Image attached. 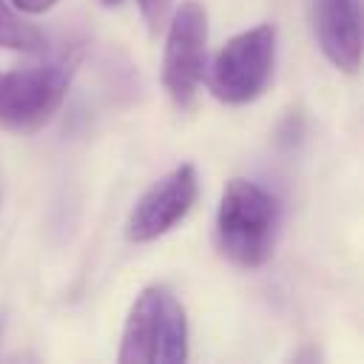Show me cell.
<instances>
[{
    "label": "cell",
    "instance_id": "cell-11",
    "mask_svg": "<svg viewBox=\"0 0 364 364\" xmlns=\"http://www.w3.org/2000/svg\"><path fill=\"white\" fill-rule=\"evenodd\" d=\"M100 3H102V6H119L122 0H100Z\"/></svg>",
    "mask_w": 364,
    "mask_h": 364
},
{
    "label": "cell",
    "instance_id": "cell-10",
    "mask_svg": "<svg viewBox=\"0 0 364 364\" xmlns=\"http://www.w3.org/2000/svg\"><path fill=\"white\" fill-rule=\"evenodd\" d=\"M57 0H11V6L17 11H26V14H46Z\"/></svg>",
    "mask_w": 364,
    "mask_h": 364
},
{
    "label": "cell",
    "instance_id": "cell-4",
    "mask_svg": "<svg viewBox=\"0 0 364 364\" xmlns=\"http://www.w3.org/2000/svg\"><path fill=\"white\" fill-rule=\"evenodd\" d=\"M71 71V63H54L0 74V125L14 134L40 131L63 105Z\"/></svg>",
    "mask_w": 364,
    "mask_h": 364
},
{
    "label": "cell",
    "instance_id": "cell-8",
    "mask_svg": "<svg viewBox=\"0 0 364 364\" xmlns=\"http://www.w3.org/2000/svg\"><path fill=\"white\" fill-rule=\"evenodd\" d=\"M0 46L11 51H28L37 54L46 48V37L37 26L26 23L6 0H0Z\"/></svg>",
    "mask_w": 364,
    "mask_h": 364
},
{
    "label": "cell",
    "instance_id": "cell-9",
    "mask_svg": "<svg viewBox=\"0 0 364 364\" xmlns=\"http://www.w3.org/2000/svg\"><path fill=\"white\" fill-rule=\"evenodd\" d=\"M136 6H139V11H142L148 28H151V31H159V28H165V23H168V17H171L173 0H136Z\"/></svg>",
    "mask_w": 364,
    "mask_h": 364
},
{
    "label": "cell",
    "instance_id": "cell-7",
    "mask_svg": "<svg viewBox=\"0 0 364 364\" xmlns=\"http://www.w3.org/2000/svg\"><path fill=\"white\" fill-rule=\"evenodd\" d=\"M310 23L318 48L341 71L361 63V9L358 0H310Z\"/></svg>",
    "mask_w": 364,
    "mask_h": 364
},
{
    "label": "cell",
    "instance_id": "cell-2",
    "mask_svg": "<svg viewBox=\"0 0 364 364\" xmlns=\"http://www.w3.org/2000/svg\"><path fill=\"white\" fill-rule=\"evenodd\" d=\"M188 358V318L176 296L145 287L128 310L117 361L119 364H182Z\"/></svg>",
    "mask_w": 364,
    "mask_h": 364
},
{
    "label": "cell",
    "instance_id": "cell-5",
    "mask_svg": "<svg viewBox=\"0 0 364 364\" xmlns=\"http://www.w3.org/2000/svg\"><path fill=\"white\" fill-rule=\"evenodd\" d=\"M165 26L162 85L176 108H191L208 65V14L202 3L185 0Z\"/></svg>",
    "mask_w": 364,
    "mask_h": 364
},
{
    "label": "cell",
    "instance_id": "cell-3",
    "mask_svg": "<svg viewBox=\"0 0 364 364\" xmlns=\"http://www.w3.org/2000/svg\"><path fill=\"white\" fill-rule=\"evenodd\" d=\"M276 63V28L270 23H259L247 31H239L230 37L213 57L208 68V88L219 102L228 105H245L253 102Z\"/></svg>",
    "mask_w": 364,
    "mask_h": 364
},
{
    "label": "cell",
    "instance_id": "cell-6",
    "mask_svg": "<svg viewBox=\"0 0 364 364\" xmlns=\"http://www.w3.org/2000/svg\"><path fill=\"white\" fill-rule=\"evenodd\" d=\"M199 196V176L191 162L176 165L165 176H159L134 205L125 236L131 242H154L171 228H176L193 208Z\"/></svg>",
    "mask_w": 364,
    "mask_h": 364
},
{
    "label": "cell",
    "instance_id": "cell-1",
    "mask_svg": "<svg viewBox=\"0 0 364 364\" xmlns=\"http://www.w3.org/2000/svg\"><path fill=\"white\" fill-rule=\"evenodd\" d=\"M279 202L250 179H230L219 196L216 245L239 267H262L276 245Z\"/></svg>",
    "mask_w": 364,
    "mask_h": 364
}]
</instances>
